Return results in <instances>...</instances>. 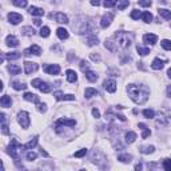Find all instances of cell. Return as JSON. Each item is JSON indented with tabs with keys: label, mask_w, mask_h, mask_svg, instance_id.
<instances>
[{
	"label": "cell",
	"mask_w": 171,
	"mask_h": 171,
	"mask_svg": "<svg viewBox=\"0 0 171 171\" xmlns=\"http://www.w3.org/2000/svg\"><path fill=\"white\" fill-rule=\"evenodd\" d=\"M24 71L25 74H32V72H36L38 71V64L36 63H32V62H25L24 63Z\"/></svg>",
	"instance_id": "cell-11"
},
{
	"label": "cell",
	"mask_w": 171,
	"mask_h": 171,
	"mask_svg": "<svg viewBox=\"0 0 171 171\" xmlns=\"http://www.w3.org/2000/svg\"><path fill=\"white\" fill-rule=\"evenodd\" d=\"M21 34L25 35V36H34L35 30L32 27H24V28H21Z\"/></svg>",
	"instance_id": "cell-29"
},
{
	"label": "cell",
	"mask_w": 171,
	"mask_h": 171,
	"mask_svg": "<svg viewBox=\"0 0 171 171\" xmlns=\"http://www.w3.org/2000/svg\"><path fill=\"white\" fill-rule=\"evenodd\" d=\"M32 86L35 87V88H39L41 92H44V94H48L51 91V87L47 84L46 82H43L41 79H34L32 80V83H31Z\"/></svg>",
	"instance_id": "cell-5"
},
{
	"label": "cell",
	"mask_w": 171,
	"mask_h": 171,
	"mask_svg": "<svg viewBox=\"0 0 171 171\" xmlns=\"http://www.w3.org/2000/svg\"><path fill=\"white\" fill-rule=\"evenodd\" d=\"M8 20H9V23H12L14 25H16V24H19L21 20H23V16L16 14V12H9V14H8Z\"/></svg>",
	"instance_id": "cell-8"
},
{
	"label": "cell",
	"mask_w": 171,
	"mask_h": 171,
	"mask_svg": "<svg viewBox=\"0 0 171 171\" xmlns=\"http://www.w3.org/2000/svg\"><path fill=\"white\" fill-rule=\"evenodd\" d=\"M128 4H130L128 0H122V2L118 4V9H119V11H123L126 7H128Z\"/></svg>",
	"instance_id": "cell-42"
},
{
	"label": "cell",
	"mask_w": 171,
	"mask_h": 171,
	"mask_svg": "<svg viewBox=\"0 0 171 171\" xmlns=\"http://www.w3.org/2000/svg\"><path fill=\"white\" fill-rule=\"evenodd\" d=\"M117 2H118V0H104L103 4H104L106 8H111V7H114V5L117 4Z\"/></svg>",
	"instance_id": "cell-44"
},
{
	"label": "cell",
	"mask_w": 171,
	"mask_h": 171,
	"mask_svg": "<svg viewBox=\"0 0 171 171\" xmlns=\"http://www.w3.org/2000/svg\"><path fill=\"white\" fill-rule=\"evenodd\" d=\"M12 3L16 7H20V8L27 7V0H12Z\"/></svg>",
	"instance_id": "cell-37"
},
{
	"label": "cell",
	"mask_w": 171,
	"mask_h": 171,
	"mask_svg": "<svg viewBox=\"0 0 171 171\" xmlns=\"http://www.w3.org/2000/svg\"><path fill=\"white\" fill-rule=\"evenodd\" d=\"M92 115H94V118H100V112H99V110H96V108H94L92 110Z\"/></svg>",
	"instance_id": "cell-54"
},
{
	"label": "cell",
	"mask_w": 171,
	"mask_h": 171,
	"mask_svg": "<svg viewBox=\"0 0 171 171\" xmlns=\"http://www.w3.org/2000/svg\"><path fill=\"white\" fill-rule=\"evenodd\" d=\"M139 150L142 154H153L155 148H154V146H142Z\"/></svg>",
	"instance_id": "cell-33"
},
{
	"label": "cell",
	"mask_w": 171,
	"mask_h": 171,
	"mask_svg": "<svg viewBox=\"0 0 171 171\" xmlns=\"http://www.w3.org/2000/svg\"><path fill=\"white\" fill-rule=\"evenodd\" d=\"M131 159H132V155H130V154H120V155H118V160H120L123 163H130Z\"/></svg>",
	"instance_id": "cell-27"
},
{
	"label": "cell",
	"mask_w": 171,
	"mask_h": 171,
	"mask_svg": "<svg viewBox=\"0 0 171 171\" xmlns=\"http://www.w3.org/2000/svg\"><path fill=\"white\" fill-rule=\"evenodd\" d=\"M142 169V164H136V166H135V170H140Z\"/></svg>",
	"instance_id": "cell-61"
},
{
	"label": "cell",
	"mask_w": 171,
	"mask_h": 171,
	"mask_svg": "<svg viewBox=\"0 0 171 171\" xmlns=\"http://www.w3.org/2000/svg\"><path fill=\"white\" fill-rule=\"evenodd\" d=\"M98 95V91H96L95 88H86V91H84V96L87 99H90V98H92V96H96Z\"/></svg>",
	"instance_id": "cell-28"
},
{
	"label": "cell",
	"mask_w": 171,
	"mask_h": 171,
	"mask_svg": "<svg viewBox=\"0 0 171 171\" xmlns=\"http://www.w3.org/2000/svg\"><path fill=\"white\" fill-rule=\"evenodd\" d=\"M44 71L50 75H58L60 72V67L58 64H51V66H46L44 67Z\"/></svg>",
	"instance_id": "cell-12"
},
{
	"label": "cell",
	"mask_w": 171,
	"mask_h": 171,
	"mask_svg": "<svg viewBox=\"0 0 171 171\" xmlns=\"http://www.w3.org/2000/svg\"><path fill=\"white\" fill-rule=\"evenodd\" d=\"M66 75H67V80H68L70 83H75L76 80H78V75H76V72L72 70H67Z\"/></svg>",
	"instance_id": "cell-17"
},
{
	"label": "cell",
	"mask_w": 171,
	"mask_h": 171,
	"mask_svg": "<svg viewBox=\"0 0 171 171\" xmlns=\"http://www.w3.org/2000/svg\"><path fill=\"white\" fill-rule=\"evenodd\" d=\"M112 19H114V15H112V14H106V15L102 18V21H100L102 28H107V27H110V24H111Z\"/></svg>",
	"instance_id": "cell-13"
},
{
	"label": "cell",
	"mask_w": 171,
	"mask_h": 171,
	"mask_svg": "<svg viewBox=\"0 0 171 171\" xmlns=\"http://www.w3.org/2000/svg\"><path fill=\"white\" fill-rule=\"evenodd\" d=\"M158 14L162 16V18L166 19V20H170V19H171V11H169V9L159 8V9H158Z\"/></svg>",
	"instance_id": "cell-23"
},
{
	"label": "cell",
	"mask_w": 171,
	"mask_h": 171,
	"mask_svg": "<svg viewBox=\"0 0 171 171\" xmlns=\"http://www.w3.org/2000/svg\"><path fill=\"white\" fill-rule=\"evenodd\" d=\"M36 154H35V153H32V151H30V153H27V155H25V158H27V159L28 160H35V159H36Z\"/></svg>",
	"instance_id": "cell-51"
},
{
	"label": "cell",
	"mask_w": 171,
	"mask_h": 171,
	"mask_svg": "<svg viewBox=\"0 0 171 171\" xmlns=\"http://www.w3.org/2000/svg\"><path fill=\"white\" fill-rule=\"evenodd\" d=\"M143 40H144V43L146 44H155L156 40H158V36L156 35H154V34H146L143 36Z\"/></svg>",
	"instance_id": "cell-14"
},
{
	"label": "cell",
	"mask_w": 171,
	"mask_h": 171,
	"mask_svg": "<svg viewBox=\"0 0 171 171\" xmlns=\"http://www.w3.org/2000/svg\"><path fill=\"white\" fill-rule=\"evenodd\" d=\"M139 5H142V7H150L151 5V0H139Z\"/></svg>",
	"instance_id": "cell-50"
},
{
	"label": "cell",
	"mask_w": 171,
	"mask_h": 171,
	"mask_svg": "<svg viewBox=\"0 0 171 171\" xmlns=\"http://www.w3.org/2000/svg\"><path fill=\"white\" fill-rule=\"evenodd\" d=\"M136 51L139 55H142V56H146V55L150 54V50H148V48H144V47H140V46L136 47Z\"/></svg>",
	"instance_id": "cell-38"
},
{
	"label": "cell",
	"mask_w": 171,
	"mask_h": 171,
	"mask_svg": "<svg viewBox=\"0 0 171 171\" xmlns=\"http://www.w3.org/2000/svg\"><path fill=\"white\" fill-rule=\"evenodd\" d=\"M140 16H142V14H140L139 11H138V9H134V11L131 12V18L134 19V20H138V19H139Z\"/></svg>",
	"instance_id": "cell-46"
},
{
	"label": "cell",
	"mask_w": 171,
	"mask_h": 171,
	"mask_svg": "<svg viewBox=\"0 0 171 171\" xmlns=\"http://www.w3.org/2000/svg\"><path fill=\"white\" fill-rule=\"evenodd\" d=\"M5 43H7L8 47H18L19 46V40L16 39L14 35H8L7 39H5Z\"/></svg>",
	"instance_id": "cell-15"
},
{
	"label": "cell",
	"mask_w": 171,
	"mask_h": 171,
	"mask_svg": "<svg viewBox=\"0 0 171 171\" xmlns=\"http://www.w3.org/2000/svg\"><path fill=\"white\" fill-rule=\"evenodd\" d=\"M21 55L20 52H11V54H4V58H7V59L9 60H16V59H19Z\"/></svg>",
	"instance_id": "cell-34"
},
{
	"label": "cell",
	"mask_w": 171,
	"mask_h": 171,
	"mask_svg": "<svg viewBox=\"0 0 171 171\" xmlns=\"http://www.w3.org/2000/svg\"><path fill=\"white\" fill-rule=\"evenodd\" d=\"M28 12H30L31 15H34V16H43L44 15V11H43V8H39V7H30V9H28Z\"/></svg>",
	"instance_id": "cell-19"
},
{
	"label": "cell",
	"mask_w": 171,
	"mask_h": 171,
	"mask_svg": "<svg viewBox=\"0 0 171 171\" xmlns=\"http://www.w3.org/2000/svg\"><path fill=\"white\" fill-rule=\"evenodd\" d=\"M54 96H55V99H56V100H63V99H64V94L62 91L54 92Z\"/></svg>",
	"instance_id": "cell-47"
},
{
	"label": "cell",
	"mask_w": 171,
	"mask_h": 171,
	"mask_svg": "<svg viewBox=\"0 0 171 171\" xmlns=\"http://www.w3.org/2000/svg\"><path fill=\"white\" fill-rule=\"evenodd\" d=\"M18 119H19V123H20L21 127L28 128V126H30V115H28V112H25V111L19 112Z\"/></svg>",
	"instance_id": "cell-6"
},
{
	"label": "cell",
	"mask_w": 171,
	"mask_h": 171,
	"mask_svg": "<svg viewBox=\"0 0 171 171\" xmlns=\"http://www.w3.org/2000/svg\"><path fill=\"white\" fill-rule=\"evenodd\" d=\"M167 96H169V98H171V86L167 87Z\"/></svg>",
	"instance_id": "cell-58"
},
{
	"label": "cell",
	"mask_w": 171,
	"mask_h": 171,
	"mask_svg": "<svg viewBox=\"0 0 171 171\" xmlns=\"http://www.w3.org/2000/svg\"><path fill=\"white\" fill-rule=\"evenodd\" d=\"M12 87H14L16 91H20V90H25V88H27V86H25L24 83H20V82H14V83H12Z\"/></svg>",
	"instance_id": "cell-35"
},
{
	"label": "cell",
	"mask_w": 171,
	"mask_h": 171,
	"mask_svg": "<svg viewBox=\"0 0 171 171\" xmlns=\"http://www.w3.org/2000/svg\"><path fill=\"white\" fill-rule=\"evenodd\" d=\"M55 19H56V21L58 23H60V24H67L68 23V18H67V15L62 14V12H58V14L55 15Z\"/></svg>",
	"instance_id": "cell-16"
},
{
	"label": "cell",
	"mask_w": 171,
	"mask_h": 171,
	"mask_svg": "<svg viewBox=\"0 0 171 171\" xmlns=\"http://www.w3.org/2000/svg\"><path fill=\"white\" fill-rule=\"evenodd\" d=\"M34 21H35V24H36V25H40L41 24V21L39 20V19H36V20H34Z\"/></svg>",
	"instance_id": "cell-60"
},
{
	"label": "cell",
	"mask_w": 171,
	"mask_h": 171,
	"mask_svg": "<svg viewBox=\"0 0 171 171\" xmlns=\"http://www.w3.org/2000/svg\"><path fill=\"white\" fill-rule=\"evenodd\" d=\"M170 122V112L166 110L158 112V119H156V124L158 126H166Z\"/></svg>",
	"instance_id": "cell-4"
},
{
	"label": "cell",
	"mask_w": 171,
	"mask_h": 171,
	"mask_svg": "<svg viewBox=\"0 0 171 171\" xmlns=\"http://www.w3.org/2000/svg\"><path fill=\"white\" fill-rule=\"evenodd\" d=\"M106 48H108L110 51H112V52H115V51L118 50V46H117V43H115V40L112 39H107L106 40Z\"/></svg>",
	"instance_id": "cell-18"
},
{
	"label": "cell",
	"mask_w": 171,
	"mask_h": 171,
	"mask_svg": "<svg viewBox=\"0 0 171 171\" xmlns=\"http://www.w3.org/2000/svg\"><path fill=\"white\" fill-rule=\"evenodd\" d=\"M112 39L115 40V43H117V46L119 48H128L131 46L132 43V39H134V36H132L131 32H124V31H119L117 34L112 36Z\"/></svg>",
	"instance_id": "cell-2"
},
{
	"label": "cell",
	"mask_w": 171,
	"mask_h": 171,
	"mask_svg": "<svg viewBox=\"0 0 171 171\" xmlns=\"http://www.w3.org/2000/svg\"><path fill=\"white\" fill-rule=\"evenodd\" d=\"M167 75H169V78H171V68H169V71H167Z\"/></svg>",
	"instance_id": "cell-62"
},
{
	"label": "cell",
	"mask_w": 171,
	"mask_h": 171,
	"mask_svg": "<svg viewBox=\"0 0 171 171\" xmlns=\"http://www.w3.org/2000/svg\"><path fill=\"white\" fill-rule=\"evenodd\" d=\"M40 36L41 38H48L50 36V28L48 27H41L40 28Z\"/></svg>",
	"instance_id": "cell-40"
},
{
	"label": "cell",
	"mask_w": 171,
	"mask_h": 171,
	"mask_svg": "<svg viewBox=\"0 0 171 171\" xmlns=\"http://www.w3.org/2000/svg\"><path fill=\"white\" fill-rule=\"evenodd\" d=\"M87 43H88V46H98L99 39L95 36V35H91V36L87 38Z\"/></svg>",
	"instance_id": "cell-32"
},
{
	"label": "cell",
	"mask_w": 171,
	"mask_h": 171,
	"mask_svg": "<svg viewBox=\"0 0 171 171\" xmlns=\"http://www.w3.org/2000/svg\"><path fill=\"white\" fill-rule=\"evenodd\" d=\"M63 100H75V96L71 95V94H68V95H64V99Z\"/></svg>",
	"instance_id": "cell-55"
},
{
	"label": "cell",
	"mask_w": 171,
	"mask_h": 171,
	"mask_svg": "<svg viewBox=\"0 0 171 171\" xmlns=\"http://www.w3.org/2000/svg\"><path fill=\"white\" fill-rule=\"evenodd\" d=\"M2 131L4 135L8 134V127H7V124H5V122H2Z\"/></svg>",
	"instance_id": "cell-53"
},
{
	"label": "cell",
	"mask_w": 171,
	"mask_h": 171,
	"mask_svg": "<svg viewBox=\"0 0 171 171\" xmlns=\"http://www.w3.org/2000/svg\"><path fill=\"white\" fill-rule=\"evenodd\" d=\"M40 154H41V155H43V156H48V154L46 153V151H43V148H41V150H40Z\"/></svg>",
	"instance_id": "cell-59"
},
{
	"label": "cell",
	"mask_w": 171,
	"mask_h": 171,
	"mask_svg": "<svg viewBox=\"0 0 171 171\" xmlns=\"http://www.w3.org/2000/svg\"><path fill=\"white\" fill-rule=\"evenodd\" d=\"M86 78L90 80V82H96L98 80V75H96L95 72H92V71H86Z\"/></svg>",
	"instance_id": "cell-30"
},
{
	"label": "cell",
	"mask_w": 171,
	"mask_h": 171,
	"mask_svg": "<svg viewBox=\"0 0 171 171\" xmlns=\"http://www.w3.org/2000/svg\"><path fill=\"white\" fill-rule=\"evenodd\" d=\"M36 55V56H39L41 54V48L39 46H36V44H32L30 48H27V50L24 51V55Z\"/></svg>",
	"instance_id": "cell-10"
},
{
	"label": "cell",
	"mask_w": 171,
	"mask_h": 171,
	"mask_svg": "<svg viewBox=\"0 0 171 171\" xmlns=\"http://www.w3.org/2000/svg\"><path fill=\"white\" fill-rule=\"evenodd\" d=\"M142 19H143L144 23H150V21H153V15L150 12H143L142 14Z\"/></svg>",
	"instance_id": "cell-36"
},
{
	"label": "cell",
	"mask_w": 171,
	"mask_h": 171,
	"mask_svg": "<svg viewBox=\"0 0 171 171\" xmlns=\"http://www.w3.org/2000/svg\"><path fill=\"white\" fill-rule=\"evenodd\" d=\"M8 71L11 72V75H19L21 68L19 66H16V64H9V66H8Z\"/></svg>",
	"instance_id": "cell-24"
},
{
	"label": "cell",
	"mask_w": 171,
	"mask_h": 171,
	"mask_svg": "<svg viewBox=\"0 0 171 171\" xmlns=\"http://www.w3.org/2000/svg\"><path fill=\"white\" fill-rule=\"evenodd\" d=\"M0 103H2V107L7 108V107H11L12 100H11V98H9V96L4 95V96H2V100H0Z\"/></svg>",
	"instance_id": "cell-22"
},
{
	"label": "cell",
	"mask_w": 171,
	"mask_h": 171,
	"mask_svg": "<svg viewBox=\"0 0 171 171\" xmlns=\"http://www.w3.org/2000/svg\"><path fill=\"white\" fill-rule=\"evenodd\" d=\"M56 35H58V38L62 39V40L68 39V31L64 30V28H58V30H56Z\"/></svg>",
	"instance_id": "cell-20"
},
{
	"label": "cell",
	"mask_w": 171,
	"mask_h": 171,
	"mask_svg": "<svg viewBox=\"0 0 171 171\" xmlns=\"http://www.w3.org/2000/svg\"><path fill=\"white\" fill-rule=\"evenodd\" d=\"M103 86H104L106 91H108V92H115V91H117V82L112 80V79L106 80V82L103 83Z\"/></svg>",
	"instance_id": "cell-9"
},
{
	"label": "cell",
	"mask_w": 171,
	"mask_h": 171,
	"mask_svg": "<svg viewBox=\"0 0 171 171\" xmlns=\"http://www.w3.org/2000/svg\"><path fill=\"white\" fill-rule=\"evenodd\" d=\"M160 44H162V47L164 48V50L171 51V41H170V40L164 39V40H162V41H160Z\"/></svg>",
	"instance_id": "cell-43"
},
{
	"label": "cell",
	"mask_w": 171,
	"mask_h": 171,
	"mask_svg": "<svg viewBox=\"0 0 171 171\" xmlns=\"http://www.w3.org/2000/svg\"><path fill=\"white\" fill-rule=\"evenodd\" d=\"M88 67H90L88 62H86V60H82V62H80V68H82V71H83V72H86V71H88Z\"/></svg>",
	"instance_id": "cell-45"
},
{
	"label": "cell",
	"mask_w": 171,
	"mask_h": 171,
	"mask_svg": "<svg viewBox=\"0 0 171 171\" xmlns=\"http://www.w3.org/2000/svg\"><path fill=\"white\" fill-rule=\"evenodd\" d=\"M86 154H87V150L86 148H82V150L78 151V153H75L74 155H75V158H82V156H84Z\"/></svg>",
	"instance_id": "cell-49"
},
{
	"label": "cell",
	"mask_w": 171,
	"mask_h": 171,
	"mask_svg": "<svg viewBox=\"0 0 171 171\" xmlns=\"http://www.w3.org/2000/svg\"><path fill=\"white\" fill-rule=\"evenodd\" d=\"M21 148H24V146H21L16 139H12L11 144H9V147H8V154L14 158L15 160H18L19 159V151H20Z\"/></svg>",
	"instance_id": "cell-3"
},
{
	"label": "cell",
	"mask_w": 171,
	"mask_h": 171,
	"mask_svg": "<svg viewBox=\"0 0 171 171\" xmlns=\"http://www.w3.org/2000/svg\"><path fill=\"white\" fill-rule=\"evenodd\" d=\"M91 59L95 60V62H99V60H100V56H99V55H95V54H91Z\"/></svg>",
	"instance_id": "cell-56"
},
{
	"label": "cell",
	"mask_w": 171,
	"mask_h": 171,
	"mask_svg": "<svg viewBox=\"0 0 171 171\" xmlns=\"http://www.w3.org/2000/svg\"><path fill=\"white\" fill-rule=\"evenodd\" d=\"M76 124V122L74 120V119H67V118H60L59 120L55 123V128H59L60 126H68V127H74V126Z\"/></svg>",
	"instance_id": "cell-7"
},
{
	"label": "cell",
	"mask_w": 171,
	"mask_h": 171,
	"mask_svg": "<svg viewBox=\"0 0 171 171\" xmlns=\"http://www.w3.org/2000/svg\"><path fill=\"white\" fill-rule=\"evenodd\" d=\"M126 143H132L135 139H136V134H135L134 131H128L126 132Z\"/></svg>",
	"instance_id": "cell-26"
},
{
	"label": "cell",
	"mask_w": 171,
	"mask_h": 171,
	"mask_svg": "<svg viewBox=\"0 0 171 171\" xmlns=\"http://www.w3.org/2000/svg\"><path fill=\"white\" fill-rule=\"evenodd\" d=\"M143 115H144L146 118H148V119L155 118V112H154V110H144V111H143Z\"/></svg>",
	"instance_id": "cell-41"
},
{
	"label": "cell",
	"mask_w": 171,
	"mask_h": 171,
	"mask_svg": "<svg viewBox=\"0 0 171 171\" xmlns=\"http://www.w3.org/2000/svg\"><path fill=\"white\" fill-rule=\"evenodd\" d=\"M163 167H164V170L171 171V159H164V162H163Z\"/></svg>",
	"instance_id": "cell-48"
},
{
	"label": "cell",
	"mask_w": 171,
	"mask_h": 171,
	"mask_svg": "<svg viewBox=\"0 0 171 171\" xmlns=\"http://www.w3.org/2000/svg\"><path fill=\"white\" fill-rule=\"evenodd\" d=\"M127 92H128V95H130V98L136 103V104H144L148 99V94H150L148 88L143 84H140V86L128 84Z\"/></svg>",
	"instance_id": "cell-1"
},
{
	"label": "cell",
	"mask_w": 171,
	"mask_h": 171,
	"mask_svg": "<svg viewBox=\"0 0 171 171\" xmlns=\"http://www.w3.org/2000/svg\"><path fill=\"white\" fill-rule=\"evenodd\" d=\"M23 98L28 102H34V103H39V98H38L35 94H30V92H25Z\"/></svg>",
	"instance_id": "cell-21"
},
{
	"label": "cell",
	"mask_w": 171,
	"mask_h": 171,
	"mask_svg": "<svg viewBox=\"0 0 171 171\" xmlns=\"http://www.w3.org/2000/svg\"><path fill=\"white\" fill-rule=\"evenodd\" d=\"M151 67H153L154 70H162L164 67V62H163V60H160V59H154Z\"/></svg>",
	"instance_id": "cell-25"
},
{
	"label": "cell",
	"mask_w": 171,
	"mask_h": 171,
	"mask_svg": "<svg viewBox=\"0 0 171 171\" xmlns=\"http://www.w3.org/2000/svg\"><path fill=\"white\" fill-rule=\"evenodd\" d=\"M38 144V136H35L32 140H30L27 144H24V148H34Z\"/></svg>",
	"instance_id": "cell-39"
},
{
	"label": "cell",
	"mask_w": 171,
	"mask_h": 171,
	"mask_svg": "<svg viewBox=\"0 0 171 171\" xmlns=\"http://www.w3.org/2000/svg\"><path fill=\"white\" fill-rule=\"evenodd\" d=\"M139 127L143 130V132H142V138L143 139H146L147 136H150V134H151V131L148 130V128L146 127V124H143V123H139Z\"/></svg>",
	"instance_id": "cell-31"
},
{
	"label": "cell",
	"mask_w": 171,
	"mask_h": 171,
	"mask_svg": "<svg viewBox=\"0 0 171 171\" xmlns=\"http://www.w3.org/2000/svg\"><path fill=\"white\" fill-rule=\"evenodd\" d=\"M91 4L95 5V7H98V5L100 4V0H91Z\"/></svg>",
	"instance_id": "cell-57"
},
{
	"label": "cell",
	"mask_w": 171,
	"mask_h": 171,
	"mask_svg": "<svg viewBox=\"0 0 171 171\" xmlns=\"http://www.w3.org/2000/svg\"><path fill=\"white\" fill-rule=\"evenodd\" d=\"M38 110H39L40 112H46L47 111V106L44 104V103H38Z\"/></svg>",
	"instance_id": "cell-52"
}]
</instances>
